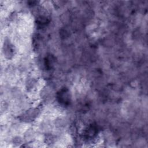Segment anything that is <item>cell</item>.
I'll list each match as a JSON object with an SVG mask.
<instances>
[{
	"label": "cell",
	"mask_w": 148,
	"mask_h": 148,
	"mask_svg": "<svg viewBox=\"0 0 148 148\" xmlns=\"http://www.w3.org/2000/svg\"><path fill=\"white\" fill-rule=\"evenodd\" d=\"M58 101L62 104H66L69 102V94L67 90H61L57 96Z\"/></svg>",
	"instance_id": "obj_1"
}]
</instances>
